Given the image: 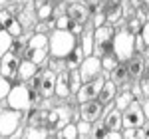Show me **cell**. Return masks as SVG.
<instances>
[{
    "mask_svg": "<svg viewBox=\"0 0 149 139\" xmlns=\"http://www.w3.org/2000/svg\"><path fill=\"white\" fill-rule=\"evenodd\" d=\"M78 46V36L70 30L56 28L50 32V56L54 58H66L74 48Z\"/></svg>",
    "mask_w": 149,
    "mask_h": 139,
    "instance_id": "6da1fadb",
    "label": "cell"
},
{
    "mask_svg": "<svg viewBox=\"0 0 149 139\" xmlns=\"http://www.w3.org/2000/svg\"><path fill=\"white\" fill-rule=\"evenodd\" d=\"M24 54L28 60L36 62L38 66L44 64L48 60V54H50V36H46L44 32H32L28 38Z\"/></svg>",
    "mask_w": 149,
    "mask_h": 139,
    "instance_id": "7a4b0ae2",
    "label": "cell"
},
{
    "mask_svg": "<svg viewBox=\"0 0 149 139\" xmlns=\"http://www.w3.org/2000/svg\"><path fill=\"white\" fill-rule=\"evenodd\" d=\"M113 26L109 24L97 26L93 30V56L103 58L107 54H113Z\"/></svg>",
    "mask_w": 149,
    "mask_h": 139,
    "instance_id": "3957f363",
    "label": "cell"
},
{
    "mask_svg": "<svg viewBox=\"0 0 149 139\" xmlns=\"http://www.w3.org/2000/svg\"><path fill=\"white\" fill-rule=\"evenodd\" d=\"M6 104L8 107L12 109H18V111H26V109H30L32 104H36V97L32 90L26 85V83H16V85H12L10 93H8V97H6Z\"/></svg>",
    "mask_w": 149,
    "mask_h": 139,
    "instance_id": "277c9868",
    "label": "cell"
},
{
    "mask_svg": "<svg viewBox=\"0 0 149 139\" xmlns=\"http://www.w3.org/2000/svg\"><path fill=\"white\" fill-rule=\"evenodd\" d=\"M135 38H137V36L131 34L127 28L115 32V36H113V54L119 62H127V60L135 54Z\"/></svg>",
    "mask_w": 149,
    "mask_h": 139,
    "instance_id": "5b68a950",
    "label": "cell"
},
{
    "mask_svg": "<svg viewBox=\"0 0 149 139\" xmlns=\"http://www.w3.org/2000/svg\"><path fill=\"white\" fill-rule=\"evenodd\" d=\"M20 119H22V111L18 109H0V137H12L14 131L20 125Z\"/></svg>",
    "mask_w": 149,
    "mask_h": 139,
    "instance_id": "8992f818",
    "label": "cell"
},
{
    "mask_svg": "<svg viewBox=\"0 0 149 139\" xmlns=\"http://www.w3.org/2000/svg\"><path fill=\"white\" fill-rule=\"evenodd\" d=\"M145 111H143V105L139 101H131L123 109V127H133V129H139L141 125H145Z\"/></svg>",
    "mask_w": 149,
    "mask_h": 139,
    "instance_id": "52a82bcc",
    "label": "cell"
},
{
    "mask_svg": "<svg viewBox=\"0 0 149 139\" xmlns=\"http://www.w3.org/2000/svg\"><path fill=\"white\" fill-rule=\"evenodd\" d=\"M70 119H72V109L66 105H58V107H52L48 111L46 127L50 131H60L66 123H70Z\"/></svg>",
    "mask_w": 149,
    "mask_h": 139,
    "instance_id": "ba28073f",
    "label": "cell"
},
{
    "mask_svg": "<svg viewBox=\"0 0 149 139\" xmlns=\"http://www.w3.org/2000/svg\"><path fill=\"white\" fill-rule=\"evenodd\" d=\"M103 83H105V80H103L102 76L84 81V83H81V88L78 90V93H76V99H78L80 104L90 101V99H97V95H100V92H102Z\"/></svg>",
    "mask_w": 149,
    "mask_h": 139,
    "instance_id": "9c48e42d",
    "label": "cell"
},
{
    "mask_svg": "<svg viewBox=\"0 0 149 139\" xmlns=\"http://www.w3.org/2000/svg\"><path fill=\"white\" fill-rule=\"evenodd\" d=\"M20 62L22 60L18 58L16 52H6L2 58H0V76L8 78L10 81L18 80V70H20Z\"/></svg>",
    "mask_w": 149,
    "mask_h": 139,
    "instance_id": "30bf717a",
    "label": "cell"
},
{
    "mask_svg": "<svg viewBox=\"0 0 149 139\" xmlns=\"http://www.w3.org/2000/svg\"><path fill=\"white\" fill-rule=\"evenodd\" d=\"M102 10L105 12V20L109 26H117V24L123 20V14H125V6L121 0H105L102 6Z\"/></svg>",
    "mask_w": 149,
    "mask_h": 139,
    "instance_id": "8fae6325",
    "label": "cell"
},
{
    "mask_svg": "<svg viewBox=\"0 0 149 139\" xmlns=\"http://www.w3.org/2000/svg\"><path fill=\"white\" fill-rule=\"evenodd\" d=\"M102 58H97V56H86L84 58V62H81V66L78 68V72H80L81 76V81H88L92 80V78H97L100 74H102Z\"/></svg>",
    "mask_w": 149,
    "mask_h": 139,
    "instance_id": "7c38bea8",
    "label": "cell"
},
{
    "mask_svg": "<svg viewBox=\"0 0 149 139\" xmlns=\"http://www.w3.org/2000/svg\"><path fill=\"white\" fill-rule=\"evenodd\" d=\"M80 119H86V121H97L100 117H103V104L100 99H90V101H84L80 104V113H78Z\"/></svg>",
    "mask_w": 149,
    "mask_h": 139,
    "instance_id": "4fadbf2b",
    "label": "cell"
},
{
    "mask_svg": "<svg viewBox=\"0 0 149 139\" xmlns=\"http://www.w3.org/2000/svg\"><path fill=\"white\" fill-rule=\"evenodd\" d=\"M56 80H58V74L54 70H44L42 72V81H40V95L42 99H50L54 92H56Z\"/></svg>",
    "mask_w": 149,
    "mask_h": 139,
    "instance_id": "5bb4252c",
    "label": "cell"
},
{
    "mask_svg": "<svg viewBox=\"0 0 149 139\" xmlns=\"http://www.w3.org/2000/svg\"><path fill=\"white\" fill-rule=\"evenodd\" d=\"M103 123L109 131H121L123 129V111H119L117 107H109L103 115Z\"/></svg>",
    "mask_w": 149,
    "mask_h": 139,
    "instance_id": "9a60e30c",
    "label": "cell"
},
{
    "mask_svg": "<svg viewBox=\"0 0 149 139\" xmlns=\"http://www.w3.org/2000/svg\"><path fill=\"white\" fill-rule=\"evenodd\" d=\"M66 14H68L72 20H78V22L86 24L88 20H90V14H92V12H90V6L84 4V2L80 0V2H72L68 8H66Z\"/></svg>",
    "mask_w": 149,
    "mask_h": 139,
    "instance_id": "2e32d148",
    "label": "cell"
},
{
    "mask_svg": "<svg viewBox=\"0 0 149 139\" xmlns=\"http://www.w3.org/2000/svg\"><path fill=\"white\" fill-rule=\"evenodd\" d=\"M111 80L117 83V85H123V90L129 88V81L133 80L131 74H129V68H127V62H119L115 70L111 72Z\"/></svg>",
    "mask_w": 149,
    "mask_h": 139,
    "instance_id": "e0dca14e",
    "label": "cell"
},
{
    "mask_svg": "<svg viewBox=\"0 0 149 139\" xmlns=\"http://www.w3.org/2000/svg\"><path fill=\"white\" fill-rule=\"evenodd\" d=\"M70 93H72V90H70V70H64V72L58 74L56 92H54V95L60 97V99H64V97H68Z\"/></svg>",
    "mask_w": 149,
    "mask_h": 139,
    "instance_id": "ac0fdd59",
    "label": "cell"
},
{
    "mask_svg": "<svg viewBox=\"0 0 149 139\" xmlns=\"http://www.w3.org/2000/svg\"><path fill=\"white\" fill-rule=\"evenodd\" d=\"M115 95H117V83H115L113 80H105L102 92H100V95H97V99H100L103 105H109L115 99Z\"/></svg>",
    "mask_w": 149,
    "mask_h": 139,
    "instance_id": "d6986e66",
    "label": "cell"
},
{
    "mask_svg": "<svg viewBox=\"0 0 149 139\" xmlns=\"http://www.w3.org/2000/svg\"><path fill=\"white\" fill-rule=\"evenodd\" d=\"M36 74H38V64L32 62V60H22L20 62V70H18V80L20 81H28L32 80Z\"/></svg>",
    "mask_w": 149,
    "mask_h": 139,
    "instance_id": "ffe728a7",
    "label": "cell"
},
{
    "mask_svg": "<svg viewBox=\"0 0 149 139\" xmlns=\"http://www.w3.org/2000/svg\"><path fill=\"white\" fill-rule=\"evenodd\" d=\"M48 121V109H42V107H30L28 115H26V123L28 125H46Z\"/></svg>",
    "mask_w": 149,
    "mask_h": 139,
    "instance_id": "44dd1931",
    "label": "cell"
},
{
    "mask_svg": "<svg viewBox=\"0 0 149 139\" xmlns=\"http://www.w3.org/2000/svg\"><path fill=\"white\" fill-rule=\"evenodd\" d=\"M84 58H86V54H84L81 46L78 44V46H76V48H74V50L68 54V56H66V66H68V70H78V68L81 66Z\"/></svg>",
    "mask_w": 149,
    "mask_h": 139,
    "instance_id": "7402d4cb",
    "label": "cell"
},
{
    "mask_svg": "<svg viewBox=\"0 0 149 139\" xmlns=\"http://www.w3.org/2000/svg\"><path fill=\"white\" fill-rule=\"evenodd\" d=\"M22 137L26 139H48L50 137V129L46 125H28V127L22 131Z\"/></svg>",
    "mask_w": 149,
    "mask_h": 139,
    "instance_id": "603a6c76",
    "label": "cell"
},
{
    "mask_svg": "<svg viewBox=\"0 0 149 139\" xmlns=\"http://www.w3.org/2000/svg\"><path fill=\"white\" fill-rule=\"evenodd\" d=\"M143 66H145V58L143 56H131V58L127 60V68H129V74H131L133 80L135 78H141Z\"/></svg>",
    "mask_w": 149,
    "mask_h": 139,
    "instance_id": "cb8c5ba5",
    "label": "cell"
},
{
    "mask_svg": "<svg viewBox=\"0 0 149 139\" xmlns=\"http://www.w3.org/2000/svg\"><path fill=\"white\" fill-rule=\"evenodd\" d=\"M133 99H135V95H133V92H129V90H123L121 93H117V95H115L113 105L117 107V109H119V111H123V109H125V107H127L129 104H131Z\"/></svg>",
    "mask_w": 149,
    "mask_h": 139,
    "instance_id": "d4e9b609",
    "label": "cell"
},
{
    "mask_svg": "<svg viewBox=\"0 0 149 139\" xmlns=\"http://www.w3.org/2000/svg\"><path fill=\"white\" fill-rule=\"evenodd\" d=\"M56 137L60 139H76V137H80V131H78V123H66L64 127L60 129L56 133Z\"/></svg>",
    "mask_w": 149,
    "mask_h": 139,
    "instance_id": "484cf974",
    "label": "cell"
},
{
    "mask_svg": "<svg viewBox=\"0 0 149 139\" xmlns=\"http://www.w3.org/2000/svg\"><path fill=\"white\" fill-rule=\"evenodd\" d=\"M78 44L81 46V50H84L86 56H92L93 54V32H84Z\"/></svg>",
    "mask_w": 149,
    "mask_h": 139,
    "instance_id": "4316f807",
    "label": "cell"
},
{
    "mask_svg": "<svg viewBox=\"0 0 149 139\" xmlns=\"http://www.w3.org/2000/svg\"><path fill=\"white\" fill-rule=\"evenodd\" d=\"M12 42H14V38H12L4 28H0V58H2L6 52H10Z\"/></svg>",
    "mask_w": 149,
    "mask_h": 139,
    "instance_id": "83f0119b",
    "label": "cell"
},
{
    "mask_svg": "<svg viewBox=\"0 0 149 139\" xmlns=\"http://www.w3.org/2000/svg\"><path fill=\"white\" fill-rule=\"evenodd\" d=\"M54 4H50V2H44V4H38L36 6V14H38V20H50L52 18V14H54Z\"/></svg>",
    "mask_w": 149,
    "mask_h": 139,
    "instance_id": "f1b7e54d",
    "label": "cell"
},
{
    "mask_svg": "<svg viewBox=\"0 0 149 139\" xmlns=\"http://www.w3.org/2000/svg\"><path fill=\"white\" fill-rule=\"evenodd\" d=\"M81 76L78 70H70V90H72V93H78V90L81 88Z\"/></svg>",
    "mask_w": 149,
    "mask_h": 139,
    "instance_id": "f546056e",
    "label": "cell"
},
{
    "mask_svg": "<svg viewBox=\"0 0 149 139\" xmlns=\"http://www.w3.org/2000/svg\"><path fill=\"white\" fill-rule=\"evenodd\" d=\"M48 68L54 70L56 74L68 70V66H66V58H54V56H50V60H48Z\"/></svg>",
    "mask_w": 149,
    "mask_h": 139,
    "instance_id": "4dcf8cb0",
    "label": "cell"
},
{
    "mask_svg": "<svg viewBox=\"0 0 149 139\" xmlns=\"http://www.w3.org/2000/svg\"><path fill=\"white\" fill-rule=\"evenodd\" d=\"M117 64H119V60L115 58V54H107V56H103V58H102V68L105 70V72H109V74L115 70Z\"/></svg>",
    "mask_w": 149,
    "mask_h": 139,
    "instance_id": "1f68e13d",
    "label": "cell"
},
{
    "mask_svg": "<svg viewBox=\"0 0 149 139\" xmlns=\"http://www.w3.org/2000/svg\"><path fill=\"white\" fill-rule=\"evenodd\" d=\"M10 90H12V81L8 78H4V76H0V101L8 97Z\"/></svg>",
    "mask_w": 149,
    "mask_h": 139,
    "instance_id": "d6a6232c",
    "label": "cell"
},
{
    "mask_svg": "<svg viewBox=\"0 0 149 139\" xmlns=\"http://www.w3.org/2000/svg\"><path fill=\"white\" fill-rule=\"evenodd\" d=\"M92 121H86L80 119L78 121V131H80V137H92Z\"/></svg>",
    "mask_w": 149,
    "mask_h": 139,
    "instance_id": "836d02e7",
    "label": "cell"
},
{
    "mask_svg": "<svg viewBox=\"0 0 149 139\" xmlns=\"http://www.w3.org/2000/svg\"><path fill=\"white\" fill-rule=\"evenodd\" d=\"M141 26H143V22H141V20H139L137 16H133V18H129V20H127V30H129V32H131V34H135L137 36L139 32H141Z\"/></svg>",
    "mask_w": 149,
    "mask_h": 139,
    "instance_id": "e575fe53",
    "label": "cell"
},
{
    "mask_svg": "<svg viewBox=\"0 0 149 139\" xmlns=\"http://www.w3.org/2000/svg\"><path fill=\"white\" fill-rule=\"evenodd\" d=\"M70 26H72V18H70L68 14H60L56 18V28H62V30H70Z\"/></svg>",
    "mask_w": 149,
    "mask_h": 139,
    "instance_id": "d590c367",
    "label": "cell"
},
{
    "mask_svg": "<svg viewBox=\"0 0 149 139\" xmlns=\"http://www.w3.org/2000/svg\"><path fill=\"white\" fill-rule=\"evenodd\" d=\"M12 20H14V14H12L10 10H6V8H4V10H0V28H4V30H6V26H8Z\"/></svg>",
    "mask_w": 149,
    "mask_h": 139,
    "instance_id": "8d00e7d4",
    "label": "cell"
},
{
    "mask_svg": "<svg viewBox=\"0 0 149 139\" xmlns=\"http://www.w3.org/2000/svg\"><path fill=\"white\" fill-rule=\"evenodd\" d=\"M107 131H109V129L105 127V123L102 121V123H97V125L92 129V137H100V139H102V137L107 135Z\"/></svg>",
    "mask_w": 149,
    "mask_h": 139,
    "instance_id": "74e56055",
    "label": "cell"
},
{
    "mask_svg": "<svg viewBox=\"0 0 149 139\" xmlns=\"http://www.w3.org/2000/svg\"><path fill=\"white\" fill-rule=\"evenodd\" d=\"M135 10H137V18L141 20V22L149 20V4H141V6H137Z\"/></svg>",
    "mask_w": 149,
    "mask_h": 139,
    "instance_id": "f35d334b",
    "label": "cell"
},
{
    "mask_svg": "<svg viewBox=\"0 0 149 139\" xmlns=\"http://www.w3.org/2000/svg\"><path fill=\"white\" fill-rule=\"evenodd\" d=\"M139 36H141V40H143L145 48H149V20H147V22H143V26H141V32H139Z\"/></svg>",
    "mask_w": 149,
    "mask_h": 139,
    "instance_id": "ab89813d",
    "label": "cell"
},
{
    "mask_svg": "<svg viewBox=\"0 0 149 139\" xmlns=\"http://www.w3.org/2000/svg\"><path fill=\"white\" fill-rule=\"evenodd\" d=\"M139 88H141L143 97H149V78H141V81H139Z\"/></svg>",
    "mask_w": 149,
    "mask_h": 139,
    "instance_id": "60d3db41",
    "label": "cell"
},
{
    "mask_svg": "<svg viewBox=\"0 0 149 139\" xmlns=\"http://www.w3.org/2000/svg\"><path fill=\"white\" fill-rule=\"evenodd\" d=\"M135 137H139V139L149 137V127H143V125H141V127H139L137 131H135Z\"/></svg>",
    "mask_w": 149,
    "mask_h": 139,
    "instance_id": "b9f144b4",
    "label": "cell"
},
{
    "mask_svg": "<svg viewBox=\"0 0 149 139\" xmlns=\"http://www.w3.org/2000/svg\"><path fill=\"white\" fill-rule=\"evenodd\" d=\"M123 137V133H119V131H107V135L105 139H121Z\"/></svg>",
    "mask_w": 149,
    "mask_h": 139,
    "instance_id": "7bdbcfd3",
    "label": "cell"
},
{
    "mask_svg": "<svg viewBox=\"0 0 149 139\" xmlns=\"http://www.w3.org/2000/svg\"><path fill=\"white\" fill-rule=\"evenodd\" d=\"M141 105H143V111H145V117L149 119V97H143V99H141Z\"/></svg>",
    "mask_w": 149,
    "mask_h": 139,
    "instance_id": "ee69618b",
    "label": "cell"
},
{
    "mask_svg": "<svg viewBox=\"0 0 149 139\" xmlns=\"http://www.w3.org/2000/svg\"><path fill=\"white\" fill-rule=\"evenodd\" d=\"M48 2H50V4H54V6H60V4H64L66 0H48Z\"/></svg>",
    "mask_w": 149,
    "mask_h": 139,
    "instance_id": "f6af8a7d",
    "label": "cell"
},
{
    "mask_svg": "<svg viewBox=\"0 0 149 139\" xmlns=\"http://www.w3.org/2000/svg\"><path fill=\"white\" fill-rule=\"evenodd\" d=\"M6 2H8V0H0V4H6Z\"/></svg>",
    "mask_w": 149,
    "mask_h": 139,
    "instance_id": "bcb514c9",
    "label": "cell"
},
{
    "mask_svg": "<svg viewBox=\"0 0 149 139\" xmlns=\"http://www.w3.org/2000/svg\"><path fill=\"white\" fill-rule=\"evenodd\" d=\"M86 2H93V0H86Z\"/></svg>",
    "mask_w": 149,
    "mask_h": 139,
    "instance_id": "7dc6e473",
    "label": "cell"
},
{
    "mask_svg": "<svg viewBox=\"0 0 149 139\" xmlns=\"http://www.w3.org/2000/svg\"><path fill=\"white\" fill-rule=\"evenodd\" d=\"M147 54H149V48H147Z\"/></svg>",
    "mask_w": 149,
    "mask_h": 139,
    "instance_id": "c3c4849f",
    "label": "cell"
}]
</instances>
